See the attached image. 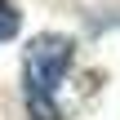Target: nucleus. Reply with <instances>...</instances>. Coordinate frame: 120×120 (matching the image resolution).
Listing matches in <instances>:
<instances>
[{
  "label": "nucleus",
  "mask_w": 120,
  "mask_h": 120,
  "mask_svg": "<svg viewBox=\"0 0 120 120\" xmlns=\"http://www.w3.org/2000/svg\"><path fill=\"white\" fill-rule=\"evenodd\" d=\"M71 58H76V45L58 31H40L31 45H27V107L36 120H58L53 107V94L62 85V76L71 71Z\"/></svg>",
  "instance_id": "obj_1"
},
{
  "label": "nucleus",
  "mask_w": 120,
  "mask_h": 120,
  "mask_svg": "<svg viewBox=\"0 0 120 120\" xmlns=\"http://www.w3.org/2000/svg\"><path fill=\"white\" fill-rule=\"evenodd\" d=\"M18 27H22L18 4H13V0H0V40H13V36H18Z\"/></svg>",
  "instance_id": "obj_2"
}]
</instances>
